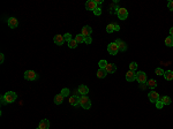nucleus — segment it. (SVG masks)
<instances>
[{"label": "nucleus", "instance_id": "obj_1", "mask_svg": "<svg viewBox=\"0 0 173 129\" xmlns=\"http://www.w3.org/2000/svg\"><path fill=\"white\" fill-rule=\"evenodd\" d=\"M4 97H5V101H6V104H12L16 100L17 95L14 92V91H8V92L5 93Z\"/></svg>", "mask_w": 173, "mask_h": 129}, {"label": "nucleus", "instance_id": "obj_2", "mask_svg": "<svg viewBox=\"0 0 173 129\" xmlns=\"http://www.w3.org/2000/svg\"><path fill=\"white\" fill-rule=\"evenodd\" d=\"M80 105H81L84 109H89L90 107H91V101H90L89 97L88 96H81V98H80Z\"/></svg>", "mask_w": 173, "mask_h": 129}, {"label": "nucleus", "instance_id": "obj_3", "mask_svg": "<svg viewBox=\"0 0 173 129\" xmlns=\"http://www.w3.org/2000/svg\"><path fill=\"white\" fill-rule=\"evenodd\" d=\"M148 98H149V100L151 101V103H153V104H156L157 101L161 99V97H159V93L158 92H156V91H150V92L148 93Z\"/></svg>", "mask_w": 173, "mask_h": 129}, {"label": "nucleus", "instance_id": "obj_4", "mask_svg": "<svg viewBox=\"0 0 173 129\" xmlns=\"http://www.w3.org/2000/svg\"><path fill=\"white\" fill-rule=\"evenodd\" d=\"M107 52L110 53L111 55H116L117 53L119 52V48H118V45L116 44V43H110L108 44V46H107Z\"/></svg>", "mask_w": 173, "mask_h": 129}, {"label": "nucleus", "instance_id": "obj_5", "mask_svg": "<svg viewBox=\"0 0 173 129\" xmlns=\"http://www.w3.org/2000/svg\"><path fill=\"white\" fill-rule=\"evenodd\" d=\"M136 81L138 83H147L148 82L147 74H145L144 72H137L136 73Z\"/></svg>", "mask_w": 173, "mask_h": 129}, {"label": "nucleus", "instance_id": "obj_6", "mask_svg": "<svg viewBox=\"0 0 173 129\" xmlns=\"http://www.w3.org/2000/svg\"><path fill=\"white\" fill-rule=\"evenodd\" d=\"M38 77V75L36 74L34 70H25L24 72V79L28 81H35Z\"/></svg>", "mask_w": 173, "mask_h": 129}, {"label": "nucleus", "instance_id": "obj_7", "mask_svg": "<svg viewBox=\"0 0 173 129\" xmlns=\"http://www.w3.org/2000/svg\"><path fill=\"white\" fill-rule=\"evenodd\" d=\"M116 13H117V15H118V17L120 18V20H126V18L128 17V12H127L126 8H119Z\"/></svg>", "mask_w": 173, "mask_h": 129}, {"label": "nucleus", "instance_id": "obj_8", "mask_svg": "<svg viewBox=\"0 0 173 129\" xmlns=\"http://www.w3.org/2000/svg\"><path fill=\"white\" fill-rule=\"evenodd\" d=\"M97 7H98V5L95 0H88L86 2V9H88V10H92L94 12Z\"/></svg>", "mask_w": 173, "mask_h": 129}, {"label": "nucleus", "instance_id": "obj_9", "mask_svg": "<svg viewBox=\"0 0 173 129\" xmlns=\"http://www.w3.org/2000/svg\"><path fill=\"white\" fill-rule=\"evenodd\" d=\"M114 43H116V44L118 45L119 51H121V52H125V51L127 50V44L124 42V40H121V39H117Z\"/></svg>", "mask_w": 173, "mask_h": 129}, {"label": "nucleus", "instance_id": "obj_10", "mask_svg": "<svg viewBox=\"0 0 173 129\" xmlns=\"http://www.w3.org/2000/svg\"><path fill=\"white\" fill-rule=\"evenodd\" d=\"M91 32H92L91 27H90V25H84L83 28H82V30H81V35H83L84 37H90Z\"/></svg>", "mask_w": 173, "mask_h": 129}, {"label": "nucleus", "instance_id": "obj_11", "mask_svg": "<svg viewBox=\"0 0 173 129\" xmlns=\"http://www.w3.org/2000/svg\"><path fill=\"white\" fill-rule=\"evenodd\" d=\"M53 42H54V44L57 45H63V43H65V38H63L62 35H55L54 38H53Z\"/></svg>", "mask_w": 173, "mask_h": 129}, {"label": "nucleus", "instance_id": "obj_12", "mask_svg": "<svg viewBox=\"0 0 173 129\" xmlns=\"http://www.w3.org/2000/svg\"><path fill=\"white\" fill-rule=\"evenodd\" d=\"M126 80L128 82H134L136 80V72H132V70H128L126 74Z\"/></svg>", "mask_w": 173, "mask_h": 129}, {"label": "nucleus", "instance_id": "obj_13", "mask_svg": "<svg viewBox=\"0 0 173 129\" xmlns=\"http://www.w3.org/2000/svg\"><path fill=\"white\" fill-rule=\"evenodd\" d=\"M7 24L9 25V28L15 29L18 25V21H17V18H15V17H9L8 21H7Z\"/></svg>", "mask_w": 173, "mask_h": 129}, {"label": "nucleus", "instance_id": "obj_14", "mask_svg": "<svg viewBox=\"0 0 173 129\" xmlns=\"http://www.w3.org/2000/svg\"><path fill=\"white\" fill-rule=\"evenodd\" d=\"M69 104H71L72 106H78V105H80V97L79 96L69 97Z\"/></svg>", "mask_w": 173, "mask_h": 129}, {"label": "nucleus", "instance_id": "obj_15", "mask_svg": "<svg viewBox=\"0 0 173 129\" xmlns=\"http://www.w3.org/2000/svg\"><path fill=\"white\" fill-rule=\"evenodd\" d=\"M78 91L80 93H81L82 96H87L88 95V92H89V88L87 87V85H84V84H81L80 87L78 88Z\"/></svg>", "mask_w": 173, "mask_h": 129}, {"label": "nucleus", "instance_id": "obj_16", "mask_svg": "<svg viewBox=\"0 0 173 129\" xmlns=\"http://www.w3.org/2000/svg\"><path fill=\"white\" fill-rule=\"evenodd\" d=\"M105 70L107 72V74H113V73L117 72V66L114 63H107Z\"/></svg>", "mask_w": 173, "mask_h": 129}, {"label": "nucleus", "instance_id": "obj_17", "mask_svg": "<svg viewBox=\"0 0 173 129\" xmlns=\"http://www.w3.org/2000/svg\"><path fill=\"white\" fill-rule=\"evenodd\" d=\"M49 127H50V122L47 119L42 120L41 122H39V126H38L39 129H49Z\"/></svg>", "mask_w": 173, "mask_h": 129}, {"label": "nucleus", "instance_id": "obj_18", "mask_svg": "<svg viewBox=\"0 0 173 129\" xmlns=\"http://www.w3.org/2000/svg\"><path fill=\"white\" fill-rule=\"evenodd\" d=\"M106 75H107V72H106L105 69H102V68L98 69V72H97L98 79H104V77H106Z\"/></svg>", "mask_w": 173, "mask_h": 129}, {"label": "nucleus", "instance_id": "obj_19", "mask_svg": "<svg viewBox=\"0 0 173 129\" xmlns=\"http://www.w3.org/2000/svg\"><path fill=\"white\" fill-rule=\"evenodd\" d=\"M63 98H65V97H63L62 95H61V93H59V95H57L54 97V103L57 104V105H60V104H62V101H63Z\"/></svg>", "mask_w": 173, "mask_h": 129}, {"label": "nucleus", "instance_id": "obj_20", "mask_svg": "<svg viewBox=\"0 0 173 129\" xmlns=\"http://www.w3.org/2000/svg\"><path fill=\"white\" fill-rule=\"evenodd\" d=\"M164 79L166 81H171L173 80V72L172 70H166L164 73Z\"/></svg>", "mask_w": 173, "mask_h": 129}, {"label": "nucleus", "instance_id": "obj_21", "mask_svg": "<svg viewBox=\"0 0 173 129\" xmlns=\"http://www.w3.org/2000/svg\"><path fill=\"white\" fill-rule=\"evenodd\" d=\"M161 100H162V103H163L164 105H170V104L172 103V99L170 98L169 96H163L161 98Z\"/></svg>", "mask_w": 173, "mask_h": 129}, {"label": "nucleus", "instance_id": "obj_22", "mask_svg": "<svg viewBox=\"0 0 173 129\" xmlns=\"http://www.w3.org/2000/svg\"><path fill=\"white\" fill-rule=\"evenodd\" d=\"M165 45L169 47H172L173 46V37L172 36H169L165 38Z\"/></svg>", "mask_w": 173, "mask_h": 129}, {"label": "nucleus", "instance_id": "obj_23", "mask_svg": "<svg viewBox=\"0 0 173 129\" xmlns=\"http://www.w3.org/2000/svg\"><path fill=\"white\" fill-rule=\"evenodd\" d=\"M78 44H79V43L76 42L75 39H71L68 42V46L71 48H76V47H78Z\"/></svg>", "mask_w": 173, "mask_h": 129}, {"label": "nucleus", "instance_id": "obj_24", "mask_svg": "<svg viewBox=\"0 0 173 129\" xmlns=\"http://www.w3.org/2000/svg\"><path fill=\"white\" fill-rule=\"evenodd\" d=\"M147 83H148L147 85H148L149 88H151V89H155V88L157 87V82H156L155 80H149Z\"/></svg>", "mask_w": 173, "mask_h": 129}, {"label": "nucleus", "instance_id": "obj_25", "mask_svg": "<svg viewBox=\"0 0 173 129\" xmlns=\"http://www.w3.org/2000/svg\"><path fill=\"white\" fill-rule=\"evenodd\" d=\"M107 61L106 60H104V59H102V60H99V62H98V66H99V68H102V69H105L106 68V66H107Z\"/></svg>", "mask_w": 173, "mask_h": 129}, {"label": "nucleus", "instance_id": "obj_26", "mask_svg": "<svg viewBox=\"0 0 173 129\" xmlns=\"http://www.w3.org/2000/svg\"><path fill=\"white\" fill-rule=\"evenodd\" d=\"M84 38L86 37L83 36V35H81V34H79V35H76V37H75V40L78 43H84Z\"/></svg>", "mask_w": 173, "mask_h": 129}, {"label": "nucleus", "instance_id": "obj_27", "mask_svg": "<svg viewBox=\"0 0 173 129\" xmlns=\"http://www.w3.org/2000/svg\"><path fill=\"white\" fill-rule=\"evenodd\" d=\"M113 31H114V23L107 24V27H106V32L111 34V32H113Z\"/></svg>", "mask_w": 173, "mask_h": 129}, {"label": "nucleus", "instance_id": "obj_28", "mask_svg": "<svg viewBox=\"0 0 173 129\" xmlns=\"http://www.w3.org/2000/svg\"><path fill=\"white\" fill-rule=\"evenodd\" d=\"M136 68H137V63L135 62V61H133V62L129 63V70L132 72H136Z\"/></svg>", "mask_w": 173, "mask_h": 129}, {"label": "nucleus", "instance_id": "obj_29", "mask_svg": "<svg viewBox=\"0 0 173 129\" xmlns=\"http://www.w3.org/2000/svg\"><path fill=\"white\" fill-rule=\"evenodd\" d=\"M69 93H71V91H69V89H67V88H63L62 90H61V95L63 97H68Z\"/></svg>", "mask_w": 173, "mask_h": 129}, {"label": "nucleus", "instance_id": "obj_30", "mask_svg": "<svg viewBox=\"0 0 173 129\" xmlns=\"http://www.w3.org/2000/svg\"><path fill=\"white\" fill-rule=\"evenodd\" d=\"M164 70L162 68H156V70H155V74L156 75H158V76H162V75H164Z\"/></svg>", "mask_w": 173, "mask_h": 129}, {"label": "nucleus", "instance_id": "obj_31", "mask_svg": "<svg viewBox=\"0 0 173 129\" xmlns=\"http://www.w3.org/2000/svg\"><path fill=\"white\" fill-rule=\"evenodd\" d=\"M94 14H95L96 16H99L100 14H102V8H100V7H97V8H96V9L94 10Z\"/></svg>", "mask_w": 173, "mask_h": 129}, {"label": "nucleus", "instance_id": "obj_32", "mask_svg": "<svg viewBox=\"0 0 173 129\" xmlns=\"http://www.w3.org/2000/svg\"><path fill=\"white\" fill-rule=\"evenodd\" d=\"M63 38H65L66 42H69L71 39H73V38H72V35H71V34H68V32H67V34L63 35Z\"/></svg>", "mask_w": 173, "mask_h": 129}, {"label": "nucleus", "instance_id": "obj_33", "mask_svg": "<svg viewBox=\"0 0 173 129\" xmlns=\"http://www.w3.org/2000/svg\"><path fill=\"white\" fill-rule=\"evenodd\" d=\"M163 106H164V104L162 103V100H161V99H159V100H158V101H157V103H156V107H157V108H158V109H161V108H163Z\"/></svg>", "mask_w": 173, "mask_h": 129}, {"label": "nucleus", "instance_id": "obj_34", "mask_svg": "<svg viewBox=\"0 0 173 129\" xmlns=\"http://www.w3.org/2000/svg\"><path fill=\"white\" fill-rule=\"evenodd\" d=\"M84 43H86V44H91L92 38H91V37H86V38H84Z\"/></svg>", "mask_w": 173, "mask_h": 129}, {"label": "nucleus", "instance_id": "obj_35", "mask_svg": "<svg viewBox=\"0 0 173 129\" xmlns=\"http://www.w3.org/2000/svg\"><path fill=\"white\" fill-rule=\"evenodd\" d=\"M167 8H169L171 12H173V1H169V2H167Z\"/></svg>", "mask_w": 173, "mask_h": 129}, {"label": "nucleus", "instance_id": "obj_36", "mask_svg": "<svg viewBox=\"0 0 173 129\" xmlns=\"http://www.w3.org/2000/svg\"><path fill=\"white\" fill-rule=\"evenodd\" d=\"M120 30V25L117 23H114V31H119Z\"/></svg>", "mask_w": 173, "mask_h": 129}, {"label": "nucleus", "instance_id": "obj_37", "mask_svg": "<svg viewBox=\"0 0 173 129\" xmlns=\"http://www.w3.org/2000/svg\"><path fill=\"white\" fill-rule=\"evenodd\" d=\"M4 60H5V55H4V53H0V63L4 62Z\"/></svg>", "mask_w": 173, "mask_h": 129}, {"label": "nucleus", "instance_id": "obj_38", "mask_svg": "<svg viewBox=\"0 0 173 129\" xmlns=\"http://www.w3.org/2000/svg\"><path fill=\"white\" fill-rule=\"evenodd\" d=\"M1 104H2V105H5V104H6V101H5V97H4V96L1 97Z\"/></svg>", "mask_w": 173, "mask_h": 129}, {"label": "nucleus", "instance_id": "obj_39", "mask_svg": "<svg viewBox=\"0 0 173 129\" xmlns=\"http://www.w3.org/2000/svg\"><path fill=\"white\" fill-rule=\"evenodd\" d=\"M170 36L173 37V27H172V28H170Z\"/></svg>", "mask_w": 173, "mask_h": 129}, {"label": "nucleus", "instance_id": "obj_40", "mask_svg": "<svg viewBox=\"0 0 173 129\" xmlns=\"http://www.w3.org/2000/svg\"><path fill=\"white\" fill-rule=\"evenodd\" d=\"M37 129H39V128H37Z\"/></svg>", "mask_w": 173, "mask_h": 129}]
</instances>
